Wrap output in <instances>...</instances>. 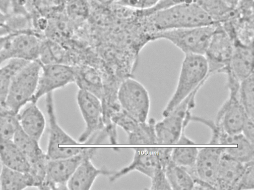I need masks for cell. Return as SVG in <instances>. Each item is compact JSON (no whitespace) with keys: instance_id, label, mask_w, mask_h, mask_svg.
I'll use <instances>...</instances> for the list:
<instances>
[{"instance_id":"cell-1","label":"cell","mask_w":254,"mask_h":190,"mask_svg":"<svg viewBox=\"0 0 254 190\" xmlns=\"http://www.w3.org/2000/svg\"><path fill=\"white\" fill-rule=\"evenodd\" d=\"M142 23L151 41L160 31L216 24L206 12L193 2L176 3L155 10H145L143 12Z\"/></svg>"},{"instance_id":"cell-2","label":"cell","mask_w":254,"mask_h":190,"mask_svg":"<svg viewBox=\"0 0 254 190\" xmlns=\"http://www.w3.org/2000/svg\"><path fill=\"white\" fill-rule=\"evenodd\" d=\"M210 76L203 55H185L176 89L163 111V116H167L195 90L202 87Z\"/></svg>"},{"instance_id":"cell-3","label":"cell","mask_w":254,"mask_h":190,"mask_svg":"<svg viewBox=\"0 0 254 190\" xmlns=\"http://www.w3.org/2000/svg\"><path fill=\"white\" fill-rule=\"evenodd\" d=\"M197 88L179 104L163 119L156 122L155 131L157 144H194L187 137L185 129L190 121L191 110L195 105Z\"/></svg>"},{"instance_id":"cell-4","label":"cell","mask_w":254,"mask_h":190,"mask_svg":"<svg viewBox=\"0 0 254 190\" xmlns=\"http://www.w3.org/2000/svg\"><path fill=\"white\" fill-rule=\"evenodd\" d=\"M41 69L37 60L28 62L13 76L5 102V107L15 114L30 103L37 90Z\"/></svg>"},{"instance_id":"cell-5","label":"cell","mask_w":254,"mask_h":190,"mask_svg":"<svg viewBox=\"0 0 254 190\" xmlns=\"http://www.w3.org/2000/svg\"><path fill=\"white\" fill-rule=\"evenodd\" d=\"M171 147L133 148L132 161L126 166L115 171L109 181L114 182L133 171L139 172L150 179L165 168L171 160Z\"/></svg>"},{"instance_id":"cell-6","label":"cell","mask_w":254,"mask_h":190,"mask_svg":"<svg viewBox=\"0 0 254 190\" xmlns=\"http://www.w3.org/2000/svg\"><path fill=\"white\" fill-rule=\"evenodd\" d=\"M216 24L160 31L154 35L153 41L167 40L185 55H204Z\"/></svg>"},{"instance_id":"cell-7","label":"cell","mask_w":254,"mask_h":190,"mask_svg":"<svg viewBox=\"0 0 254 190\" xmlns=\"http://www.w3.org/2000/svg\"><path fill=\"white\" fill-rule=\"evenodd\" d=\"M46 108L48 118L49 136L46 153L50 159L70 157L82 152L85 147H71L78 144L59 125L56 114L53 93L46 95Z\"/></svg>"},{"instance_id":"cell-8","label":"cell","mask_w":254,"mask_h":190,"mask_svg":"<svg viewBox=\"0 0 254 190\" xmlns=\"http://www.w3.org/2000/svg\"><path fill=\"white\" fill-rule=\"evenodd\" d=\"M117 98L122 108L133 119L140 122L148 120L150 98L147 90L140 82L132 77L122 80Z\"/></svg>"},{"instance_id":"cell-9","label":"cell","mask_w":254,"mask_h":190,"mask_svg":"<svg viewBox=\"0 0 254 190\" xmlns=\"http://www.w3.org/2000/svg\"><path fill=\"white\" fill-rule=\"evenodd\" d=\"M98 149L85 147L76 155L48 161L45 179L41 190H67V184L79 164L86 157H93Z\"/></svg>"},{"instance_id":"cell-10","label":"cell","mask_w":254,"mask_h":190,"mask_svg":"<svg viewBox=\"0 0 254 190\" xmlns=\"http://www.w3.org/2000/svg\"><path fill=\"white\" fill-rule=\"evenodd\" d=\"M234 46V39L220 23H216L203 55L211 76L224 73L229 66Z\"/></svg>"},{"instance_id":"cell-11","label":"cell","mask_w":254,"mask_h":190,"mask_svg":"<svg viewBox=\"0 0 254 190\" xmlns=\"http://www.w3.org/2000/svg\"><path fill=\"white\" fill-rule=\"evenodd\" d=\"M44 36L34 31L10 33L0 53V66L11 59L26 61L38 60Z\"/></svg>"},{"instance_id":"cell-12","label":"cell","mask_w":254,"mask_h":190,"mask_svg":"<svg viewBox=\"0 0 254 190\" xmlns=\"http://www.w3.org/2000/svg\"><path fill=\"white\" fill-rule=\"evenodd\" d=\"M76 99L85 124L77 141L84 143L88 141L93 135L104 129L102 102L93 94L80 89L77 92Z\"/></svg>"},{"instance_id":"cell-13","label":"cell","mask_w":254,"mask_h":190,"mask_svg":"<svg viewBox=\"0 0 254 190\" xmlns=\"http://www.w3.org/2000/svg\"><path fill=\"white\" fill-rule=\"evenodd\" d=\"M74 82V67L62 63L41 64L37 90L30 102L37 103L43 96Z\"/></svg>"},{"instance_id":"cell-14","label":"cell","mask_w":254,"mask_h":190,"mask_svg":"<svg viewBox=\"0 0 254 190\" xmlns=\"http://www.w3.org/2000/svg\"><path fill=\"white\" fill-rule=\"evenodd\" d=\"M247 117L239 100L238 92L229 93L228 97L218 110L214 122L227 134L235 135L241 133Z\"/></svg>"},{"instance_id":"cell-15","label":"cell","mask_w":254,"mask_h":190,"mask_svg":"<svg viewBox=\"0 0 254 190\" xmlns=\"http://www.w3.org/2000/svg\"><path fill=\"white\" fill-rule=\"evenodd\" d=\"M233 52L224 74L226 78L239 83L254 74V48L234 41Z\"/></svg>"},{"instance_id":"cell-16","label":"cell","mask_w":254,"mask_h":190,"mask_svg":"<svg viewBox=\"0 0 254 190\" xmlns=\"http://www.w3.org/2000/svg\"><path fill=\"white\" fill-rule=\"evenodd\" d=\"M92 158L86 157L79 164L67 182V190H89L99 176L109 177L114 173L105 167H96Z\"/></svg>"},{"instance_id":"cell-17","label":"cell","mask_w":254,"mask_h":190,"mask_svg":"<svg viewBox=\"0 0 254 190\" xmlns=\"http://www.w3.org/2000/svg\"><path fill=\"white\" fill-rule=\"evenodd\" d=\"M224 147L199 148L195 169L199 179L213 186L215 190L220 161Z\"/></svg>"},{"instance_id":"cell-18","label":"cell","mask_w":254,"mask_h":190,"mask_svg":"<svg viewBox=\"0 0 254 190\" xmlns=\"http://www.w3.org/2000/svg\"><path fill=\"white\" fill-rule=\"evenodd\" d=\"M245 165V164L232 157L223 150L218 170L215 189L234 190L244 170Z\"/></svg>"},{"instance_id":"cell-19","label":"cell","mask_w":254,"mask_h":190,"mask_svg":"<svg viewBox=\"0 0 254 190\" xmlns=\"http://www.w3.org/2000/svg\"><path fill=\"white\" fill-rule=\"evenodd\" d=\"M29 103L21 113H18L19 124L26 134L39 142L46 128L45 117L37 103Z\"/></svg>"},{"instance_id":"cell-20","label":"cell","mask_w":254,"mask_h":190,"mask_svg":"<svg viewBox=\"0 0 254 190\" xmlns=\"http://www.w3.org/2000/svg\"><path fill=\"white\" fill-rule=\"evenodd\" d=\"M0 161L2 165L24 173L29 168L27 159L12 140L0 139Z\"/></svg>"},{"instance_id":"cell-21","label":"cell","mask_w":254,"mask_h":190,"mask_svg":"<svg viewBox=\"0 0 254 190\" xmlns=\"http://www.w3.org/2000/svg\"><path fill=\"white\" fill-rule=\"evenodd\" d=\"M74 68V83L78 88L93 94L101 100L103 94L102 76L92 68Z\"/></svg>"},{"instance_id":"cell-22","label":"cell","mask_w":254,"mask_h":190,"mask_svg":"<svg viewBox=\"0 0 254 190\" xmlns=\"http://www.w3.org/2000/svg\"><path fill=\"white\" fill-rule=\"evenodd\" d=\"M198 149L197 147H174L171 153V160L188 172L194 184L200 180L195 169Z\"/></svg>"},{"instance_id":"cell-23","label":"cell","mask_w":254,"mask_h":190,"mask_svg":"<svg viewBox=\"0 0 254 190\" xmlns=\"http://www.w3.org/2000/svg\"><path fill=\"white\" fill-rule=\"evenodd\" d=\"M165 174L171 190H193L194 183L190 175L171 159L165 168Z\"/></svg>"},{"instance_id":"cell-24","label":"cell","mask_w":254,"mask_h":190,"mask_svg":"<svg viewBox=\"0 0 254 190\" xmlns=\"http://www.w3.org/2000/svg\"><path fill=\"white\" fill-rule=\"evenodd\" d=\"M156 120L151 118L144 122H138L133 130L127 134L130 144H157L155 131Z\"/></svg>"},{"instance_id":"cell-25","label":"cell","mask_w":254,"mask_h":190,"mask_svg":"<svg viewBox=\"0 0 254 190\" xmlns=\"http://www.w3.org/2000/svg\"><path fill=\"white\" fill-rule=\"evenodd\" d=\"M28 62L20 59L8 60L0 66V107L5 106L10 83L15 73Z\"/></svg>"},{"instance_id":"cell-26","label":"cell","mask_w":254,"mask_h":190,"mask_svg":"<svg viewBox=\"0 0 254 190\" xmlns=\"http://www.w3.org/2000/svg\"><path fill=\"white\" fill-rule=\"evenodd\" d=\"M12 141L25 156L28 162L44 153L39 142L26 134L21 128L20 125L16 129Z\"/></svg>"},{"instance_id":"cell-27","label":"cell","mask_w":254,"mask_h":190,"mask_svg":"<svg viewBox=\"0 0 254 190\" xmlns=\"http://www.w3.org/2000/svg\"><path fill=\"white\" fill-rule=\"evenodd\" d=\"M0 182L2 190H21L29 187L25 173L2 165L0 173Z\"/></svg>"},{"instance_id":"cell-28","label":"cell","mask_w":254,"mask_h":190,"mask_svg":"<svg viewBox=\"0 0 254 190\" xmlns=\"http://www.w3.org/2000/svg\"><path fill=\"white\" fill-rule=\"evenodd\" d=\"M49 159L46 153L38 158L29 162V168L25 172L29 187L38 189L42 185L46 175Z\"/></svg>"},{"instance_id":"cell-29","label":"cell","mask_w":254,"mask_h":190,"mask_svg":"<svg viewBox=\"0 0 254 190\" xmlns=\"http://www.w3.org/2000/svg\"><path fill=\"white\" fill-rule=\"evenodd\" d=\"M238 95L247 116L254 120V74L242 81L240 85Z\"/></svg>"},{"instance_id":"cell-30","label":"cell","mask_w":254,"mask_h":190,"mask_svg":"<svg viewBox=\"0 0 254 190\" xmlns=\"http://www.w3.org/2000/svg\"><path fill=\"white\" fill-rule=\"evenodd\" d=\"M236 144L237 147H224V151L244 164L254 160V144L250 142L242 133Z\"/></svg>"},{"instance_id":"cell-31","label":"cell","mask_w":254,"mask_h":190,"mask_svg":"<svg viewBox=\"0 0 254 190\" xmlns=\"http://www.w3.org/2000/svg\"><path fill=\"white\" fill-rule=\"evenodd\" d=\"M19 125L18 114L5 106L0 107V139L12 140Z\"/></svg>"},{"instance_id":"cell-32","label":"cell","mask_w":254,"mask_h":190,"mask_svg":"<svg viewBox=\"0 0 254 190\" xmlns=\"http://www.w3.org/2000/svg\"><path fill=\"white\" fill-rule=\"evenodd\" d=\"M191 121L200 122L209 128L211 132L209 143L234 144L237 135H231L227 134L217 126L214 121L193 115L191 116Z\"/></svg>"},{"instance_id":"cell-33","label":"cell","mask_w":254,"mask_h":190,"mask_svg":"<svg viewBox=\"0 0 254 190\" xmlns=\"http://www.w3.org/2000/svg\"><path fill=\"white\" fill-rule=\"evenodd\" d=\"M161 0H109V3L133 10L143 11L154 8Z\"/></svg>"},{"instance_id":"cell-34","label":"cell","mask_w":254,"mask_h":190,"mask_svg":"<svg viewBox=\"0 0 254 190\" xmlns=\"http://www.w3.org/2000/svg\"><path fill=\"white\" fill-rule=\"evenodd\" d=\"M89 4L87 0H66L65 10L73 18H83L90 12Z\"/></svg>"},{"instance_id":"cell-35","label":"cell","mask_w":254,"mask_h":190,"mask_svg":"<svg viewBox=\"0 0 254 190\" xmlns=\"http://www.w3.org/2000/svg\"><path fill=\"white\" fill-rule=\"evenodd\" d=\"M254 189V160L245 163L244 170L234 190Z\"/></svg>"},{"instance_id":"cell-36","label":"cell","mask_w":254,"mask_h":190,"mask_svg":"<svg viewBox=\"0 0 254 190\" xmlns=\"http://www.w3.org/2000/svg\"><path fill=\"white\" fill-rule=\"evenodd\" d=\"M150 179L151 185L149 188L150 190H171L165 174V170H162L159 172Z\"/></svg>"},{"instance_id":"cell-37","label":"cell","mask_w":254,"mask_h":190,"mask_svg":"<svg viewBox=\"0 0 254 190\" xmlns=\"http://www.w3.org/2000/svg\"><path fill=\"white\" fill-rule=\"evenodd\" d=\"M241 133L250 142L254 144V120L247 117Z\"/></svg>"},{"instance_id":"cell-38","label":"cell","mask_w":254,"mask_h":190,"mask_svg":"<svg viewBox=\"0 0 254 190\" xmlns=\"http://www.w3.org/2000/svg\"><path fill=\"white\" fill-rule=\"evenodd\" d=\"M224 4L231 8H236L240 0H220Z\"/></svg>"},{"instance_id":"cell-39","label":"cell","mask_w":254,"mask_h":190,"mask_svg":"<svg viewBox=\"0 0 254 190\" xmlns=\"http://www.w3.org/2000/svg\"><path fill=\"white\" fill-rule=\"evenodd\" d=\"M10 35V33L0 35V53L9 38Z\"/></svg>"},{"instance_id":"cell-40","label":"cell","mask_w":254,"mask_h":190,"mask_svg":"<svg viewBox=\"0 0 254 190\" xmlns=\"http://www.w3.org/2000/svg\"><path fill=\"white\" fill-rule=\"evenodd\" d=\"M6 16L0 11V28H4Z\"/></svg>"},{"instance_id":"cell-41","label":"cell","mask_w":254,"mask_h":190,"mask_svg":"<svg viewBox=\"0 0 254 190\" xmlns=\"http://www.w3.org/2000/svg\"><path fill=\"white\" fill-rule=\"evenodd\" d=\"M0 190H1V185H0Z\"/></svg>"}]
</instances>
